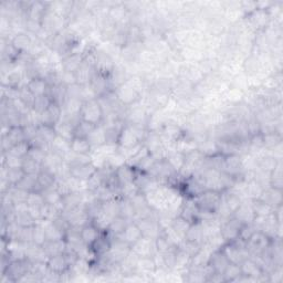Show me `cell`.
<instances>
[{"label": "cell", "mask_w": 283, "mask_h": 283, "mask_svg": "<svg viewBox=\"0 0 283 283\" xmlns=\"http://www.w3.org/2000/svg\"><path fill=\"white\" fill-rule=\"evenodd\" d=\"M104 109H103L98 98L83 102L80 111V119L90 124L95 125V126L102 125V122L104 121Z\"/></svg>", "instance_id": "cell-1"}, {"label": "cell", "mask_w": 283, "mask_h": 283, "mask_svg": "<svg viewBox=\"0 0 283 283\" xmlns=\"http://www.w3.org/2000/svg\"><path fill=\"white\" fill-rule=\"evenodd\" d=\"M221 192L206 189L200 195L195 197V203L198 206L199 209L209 210V212L217 213V210L221 203Z\"/></svg>", "instance_id": "cell-2"}, {"label": "cell", "mask_w": 283, "mask_h": 283, "mask_svg": "<svg viewBox=\"0 0 283 283\" xmlns=\"http://www.w3.org/2000/svg\"><path fill=\"white\" fill-rule=\"evenodd\" d=\"M114 93L118 100L122 103L124 106H128L135 103L138 100L140 93L137 92V90L129 85V83L125 82L123 84L119 85L118 88L114 90Z\"/></svg>", "instance_id": "cell-3"}, {"label": "cell", "mask_w": 283, "mask_h": 283, "mask_svg": "<svg viewBox=\"0 0 283 283\" xmlns=\"http://www.w3.org/2000/svg\"><path fill=\"white\" fill-rule=\"evenodd\" d=\"M242 224L244 223L231 216V217H229L228 221L224 222L220 228V236L226 242L235 241L239 237V231Z\"/></svg>", "instance_id": "cell-4"}, {"label": "cell", "mask_w": 283, "mask_h": 283, "mask_svg": "<svg viewBox=\"0 0 283 283\" xmlns=\"http://www.w3.org/2000/svg\"><path fill=\"white\" fill-rule=\"evenodd\" d=\"M62 115H63V109L57 103L52 102L51 105L40 114V124L50 125L55 127V125L61 121Z\"/></svg>", "instance_id": "cell-5"}, {"label": "cell", "mask_w": 283, "mask_h": 283, "mask_svg": "<svg viewBox=\"0 0 283 283\" xmlns=\"http://www.w3.org/2000/svg\"><path fill=\"white\" fill-rule=\"evenodd\" d=\"M47 264L49 270L53 273H57V275L59 276L68 272L71 269V263L69 261V259L66 258L65 253L52 255V257L48 258Z\"/></svg>", "instance_id": "cell-6"}, {"label": "cell", "mask_w": 283, "mask_h": 283, "mask_svg": "<svg viewBox=\"0 0 283 283\" xmlns=\"http://www.w3.org/2000/svg\"><path fill=\"white\" fill-rule=\"evenodd\" d=\"M118 144L122 148H136L140 146L141 141L137 137L135 132L133 131L129 124L124 125L122 131L120 133Z\"/></svg>", "instance_id": "cell-7"}, {"label": "cell", "mask_w": 283, "mask_h": 283, "mask_svg": "<svg viewBox=\"0 0 283 283\" xmlns=\"http://www.w3.org/2000/svg\"><path fill=\"white\" fill-rule=\"evenodd\" d=\"M241 273L246 277L252 278L255 281H258L260 278L266 275V272L263 271V269L260 267V264L255 261L252 258H247L244 261L240 263Z\"/></svg>", "instance_id": "cell-8"}, {"label": "cell", "mask_w": 283, "mask_h": 283, "mask_svg": "<svg viewBox=\"0 0 283 283\" xmlns=\"http://www.w3.org/2000/svg\"><path fill=\"white\" fill-rule=\"evenodd\" d=\"M229 263H230V261L228 260L227 255L224 254L222 249H219L213 252L210 254L208 260V266L213 269L214 272L220 273V275H223V272L227 269Z\"/></svg>", "instance_id": "cell-9"}, {"label": "cell", "mask_w": 283, "mask_h": 283, "mask_svg": "<svg viewBox=\"0 0 283 283\" xmlns=\"http://www.w3.org/2000/svg\"><path fill=\"white\" fill-rule=\"evenodd\" d=\"M96 170L97 168L92 163L70 166L71 177L79 179V181L82 182H87L88 179L96 172Z\"/></svg>", "instance_id": "cell-10"}, {"label": "cell", "mask_w": 283, "mask_h": 283, "mask_svg": "<svg viewBox=\"0 0 283 283\" xmlns=\"http://www.w3.org/2000/svg\"><path fill=\"white\" fill-rule=\"evenodd\" d=\"M142 237L143 233L141 228L138 227V224L135 221H131L128 223V226L125 228V230L121 233L120 236L115 238H119V239L123 240L124 242H126V244L132 247L134 244H136Z\"/></svg>", "instance_id": "cell-11"}, {"label": "cell", "mask_w": 283, "mask_h": 283, "mask_svg": "<svg viewBox=\"0 0 283 283\" xmlns=\"http://www.w3.org/2000/svg\"><path fill=\"white\" fill-rule=\"evenodd\" d=\"M102 232L103 231H101L92 221H90L80 229L81 238L88 247H91L98 239V237L102 235Z\"/></svg>", "instance_id": "cell-12"}, {"label": "cell", "mask_w": 283, "mask_h": 283, "mask_svg": "<svg viewBox=\"0 0 283 283\" xmlns=\"http://www.w3.org/2000/svg\"><path fill=\"white\" fill-rule=\"evenodd\" d=\"M198 214H199V207L195 203L194 198H189L185 204L183 205L181 209V217L187 220L188 222L194 223L199 221L198 220Z\"/></svg>", "instance_id": "cell-13"}, {"label": "cell", "mask_w": 283, "mask_h": 283, "mask_svg": "<svg viewBox=\"0 0 283 283\" xmlns=\"http://www.w3.org/2000/svg\"><path fill=\"white\" fill-rule=\"evenodd\" d=\"M115 176L118 178L120 185H125V184L132 183L135 181V170L133 166L123 164L115 168Z\"/></svg>", "instance_id": "cell-14"}, {"label": "cell", "mask_w": 283, "mask_h": 283, "mask_svg": "<svg viewBox=\"0 0 283 283\" xmlns=\"http://www.w3.org/2000/svg\"><path fill=\"white\" fill-rule=\"evenodd\" d=\"M55 129H56L57 136L63 138V140L65 141L71 142L72 138L74 137L75 126L71 122H69L68 120L61 119L60 122L55 125Z\"/></svg>", "instance_id": "cell-15"}, {"label": "cell", "mask_w": 283, "mask_h": 283, "mask_svg": "<svg viewBox=\"0 0 283 283\" xmlns=\"http://www.w3.org/2000/svg\"><path fill=\"white\" fill-rule=\"evenodd\" d=\"M282 190L275 189V188L269 187L264 188L261 197L259 199L263 200L264 203H267L268 205H270L271 207L276 208L278 206L282 205Z\"/></svg>", "instance_id": "cell-16"}, {"label": "cell", "mask_w": 283, "mask_h": 283, "mask_svg": "<svg viewBox=\"0 0 283 283\" xmlns=\"http://www.w3.org/2000/svg\"><path fill=\"white\" fill-rule=\"evenodd\" d=\"M70 150L71 152L75 153V154L89 155L92 150V146L88 138L74 136L70 142Z\"/></svg>", "instance_id": "cell-17"}, {"label": "cell", "mask_w": 283, "mask_h": 283, "mask_svg": "<svg viewBox=\"0 0 283 283\" xmlns=\"http://www.w3.org/2000/svg\"><path fill=\"white\" fill-rule=\"evenodd\" d=\"M26 85L35 96L44 95V94L48 93L49 90V83L47 79L44 78H33L29 80Z\"/></svg>", "instance_id": "cell-18"}, {"label": "cell", "mask_w": 283, "mask_h": 283, "mask_svg": "<svg viewBox=\"0 0 283 283\" xmlns=\"http://www.w3.org/2000/svg\"><path fill=\"white\" fill-rule=\"evenodd\" d=\"M2 179H6L10 186H17L21 182V179L25 177L26 173L21 167L19 168H6L3 167Z\"/></svg>", "instance_id": "cell-19"}, {"label": "cell", "mask_w": 283, "mask_h": 283, "mask_svg": "<svg viewBox=\"0 0 283 283\" xmlns=\"http://www.w3.org/2000/svg\"><path fill=\"white\" fill-rule=\"evenodd\" d=\"M129 222H131L129 220L121 217V216H116V217L112 219L106 232L110 233V235H112L114 238L118 237L125 230V228L128 226Z\"/></svg>", "instance_id": "cell-20"}, {"label": "cell", "mask_w": 283, "mask_h": 283, "mask_svg": "<svg viewBox=\"0 0 283 283\" xmlns=\"http://www.w3.org/2000/svg\"><path fill=\"white\" fill-rule=\"evenodd\" d=\"M84 57H82L80 53H70L68 57H65L62 64H63V70L69 72H75L78 70L81 64L83 63Z\"/></svg>", "instance_id": "cell-21"}, {"label": "cell", "mask_w": 283, "mask_h": 283, "mask_svg": "<svg viewBox=\"0 0 283 283\" xmlns=\"http://www.w3.org/2000/svg\"><path fill=\"white\" fill-rule=\"evenodd\" d=\"M120 216L129 221H132L136 217V209L131 199L123 198V197L122 199H120Z\"/></svg>", "instance_id": "cell-22"}, {"label": "cell", "mask_w": 283, "mask_h": 283, "mask_svg": "<svg viewBox=\"0 0 283 283\" xmlns=\"http://www.w3.org/2000/svg\"><path fill=\"white\" fill-rule=\"evenodd\" d=\"M11 44L20 53H26L32 47V41H31L29 35H27L26 33H19L11 40Z\"/></svg>", "instance_id": "cell-23"}, {"label": "cell", "mask_w": 283, "mask_h": 283, "mask_svg": "<svg viewBox=\"0 0 283 283\" xmlns=\"http://www.w3.org/2000/svg\"><path fill=\"white\" fill-rule=\"evenodd\" d=\"M88 140L91 144V146H101L106 144V137H105V127L102 125H98L93 129V132L90 134Z\"/></svg>", "instance_id": "cell-24"}, {"label": "cell", "mask_w": 283, "mask_h": 283, "mask_svg": "<svg viewBox=\"0 0 283 283\" xmlns=\"http://www.w3.org/2000/svg\"><path fill=\"white\" fill-rule=\"evenodd\" d=\"M38 136L41 138L42 141L46 142L49 146H51L53 141L56 140L57 133L53 126H50V125L40 124L38 125Z\"/></svg>", "instance_id": "cell-25"}, {"label": "cell", "mask_w": 283, "mask_h": 283, "mask_svg": "<svg viewBox=\"0 0 283 283\" xmlns=\"http://www.w3.org/2000/svg\"><path fill=\"white\" fill-rule=\"evenodd\" d=\"M252 208L255 217H268L270 216L275 208L271 207L270 205H268L267 203H264L261 199H255L252 200Z\"/></svg>", "instance_id": "cell-26"}, {"label": "cell", "mask_w": 283, "mask_h": 283, "mask_svg": "<svg viewBox=\"0 0 283 283\" xmlns=\"http://www.w3.org/2000/svg\"><path fill=\"white\" fill-rule=\"evenodd\" d=\"M21 168L27 175H38L42 169V164L38 163L29 156H26L22 161Z\"/></svg>", "instance_id": "cell-27"}, {"label": "cell", "mask_w": 283, "mask_h": 283, "mask_svg": "<svg viewBox=\"0 0 283 283\" xmlns=\"http://www.w3.org/2000/svg\"><path fill=\"white\" fill-rule=\"evenodd\" d=\"M264 187L260 184L257 179H252L247 185V195L251 200L259 199L263 192Z\"/></svg>", "instance_id": "cell-28"}, {"label": "cell", "mask_w": 283, "mask_h": 283, "mask_svg": "<svg viewBox=\"0 0 283 283\" xmlns=\"http://www.w3.org/2000/svg\"><path fill=\"white\" fill-rule=\"evenodd\" d=\"M178 248L182 249L184 252H186L192 259L197 253L199 252L200 249H201V246H200L199 242L189 241V240L184 239L181 244L178 245Z\"/></svg>", "instance_id": "cell-29"}, {"label": "cell", "mask_w": 283, "mask_h": 283, "mask_svg": "<svg viewBox=\"0 0 283 283\" xmlns=\"http://www.w3.org/2000/svg\"><path fill=\"white\" fill-rule=\"evenodd\" d=\"M35 97L37 96H35L34 94L30 91L26 84H24L22 87L19 88V100L24 103L27 107H29L30 110H32Z\"/></svg>", "instance_id": "cell-30"}, {"label": "cell", "mask_w": 283, "mask_h": 283, "mask_svg": "<svg viewBox=\"0 0 283 283\" xmlns=\"http://www.w3.org/2000/svg\"><path fill=\"white\" fill-rule=\"evenodd\" d=\"M38 182V175H25V177L21 179V182L18 184L16 187L20 188L22 190H26L28 192L33 191L35 189Z\"/></svg>", "instance_id": "cell-31"}, {"label": "cell", "mask_w": 283, "mask_h": 283, "mask_svg": "<svg viewBox=\"0 0 283 283\" xmlns=\"http://www.w3.org/2000/svg\"><path fill=\"white\" fill-rule=\"evenodd\" d=\"M242 275L240 264L229 263L226 270L223 272V278L226 282H236V280Z\"/></svg>", "instance_id": "cell-32"}, {"label": "cell", "mask_w": 283, "mask_h": 283, "mask_svg": "<svg viewBox=\"0 0 283 283\" xmlns=\"http://www.w3.org/2000/svg\"><path fill=\"white\" fill-rule=\"evenodd\" d=\"M96 126L93 124H90L88 122H85V121L80 120V122L78 123V125L75 126V131H74V136L76 137H84V138H88L90 136V134L93 132V129L95 128Z\"/></svg>", "instance_id": "cell-33"}, {"label": "cell", "mask_w": 283, "mask_h": 283, "mask_svg": "<svg viewBox=\"0 0 283 283\" xmlns=\"http://www.w3.org/2000/svg\"><path fill=\"white\" fill-rule=\"evenodd\" d=\"M30 147H31L30 143L25 141V142L15 144V145H13L7 153H8V154L15 155L17 157H21V158H25V157L28 155V153L30 151Z\"/></svg>", "instance_id": "cell-34"}, {"label": "cell", "mask_w": 283, "mask_h": 283, "mask_svg": "<svg viewBox=\"0 0 283 283\" xmlns=\"http://www.w3.org/2000/svg\"><path fill=\"white\" fill-rule=\"evenodd\" d=\"M48 241L46 229H44L43 223L38 222L33 227V240L32 242L38 246H43Z\"/></svg>", "instance_id": "cell-35"}, {"label": "cell", "mask_w": 283, "mask_h": 283, "mask_svg": "<svg viewBox=\"0 0 283 283\" xmlns=\"http://www.w3.org/2000/svg\"><path fill=\"white\" fill-rule=\"evenodd\" d=\"M52 100L51 97L48 95V94H44V95H40L35 97V101H34V104L32 110L34 112H37V113L41 114L42 112L46 111L49 106L51 105Z\"/></svg>", "instance_id": "cell-36"}, {"label": "cell", "mask_w": 283, "mask_h": 283, "mask_svg": "<svg viewBox=\"0 0 283 283\" xmlns=\"http://www.w3.org/2000/svg\"><path fill=\"white\" fill-rule=\"evenodd\" d=\"M6 135L9 137V140L11 141V143L15 145V144L21 143L26 141V136H25V132H24V127L21 126H13L10 129H9L8 133Z\"/></svg>", "instance_id": "cell-37"}, {"label": "cell", "mask_w": 283, "mask_h": 283, "mask_svg": "<svg viewBox=\"0 0 283 283\" xmlns=\"http://www.w3.org/2000/svg\"><path fill=\"white\" fill-rule=\"evenodd\" d=\"M50 151V150H49ZM48 150H44L42 147H38V146H31L30 147V151L28 153V155L31 157V158L34 159L35 161H38V163L42 164L44 163V160L47 158V155H48Z\"/></svg>", "instance_id": "cell-38"}, {"label": "cell", "mask_w": 283, "mask_h": 283, "mask_svg": "<svg viewBox=\"0 0 283 283\" xmlns=\"http://www.w3.org/2000/svg\"><path fill=\"white\" fill-rule=\"evenodd\" d=\"M44 203H46V201H44L42 192H37V191L29 192L28 199H27V205H28V207L41 208V206Z\"/></svg>", "instance_id": "cell-39"}, {"label": "cell", "mask_w": 283, "mask_h": 283, "mask_svg": "<svg viewBox=\"0 0 283 283\" xmlns=\"http://www.w3.org/2000/svg\"><path fill=\"white\" fill-rule=\"evenodd\" d=\"M42 195H43L44 201H46V203H48V204H51V205H56L57 203H59V201L62 199V197L59 195V192L56 190L55 187L49 188V189L42 191Z\"/></svg>", "instance_id": "cell-40"}, {"label": "cell", "mask_w": 283, "mask_h": 283, "mask_svg": "<svg viewBox=\"0 0 283 283\" xmlns=\"http://www.w3.org/2000/svg\"><path fill=\"white\" fill-rule=\"evenodd\" d=\"M279 164L276 159V157H264L262 160L260 161V168L263 173L270 174L273 169L277 167V165Z\"/></svg>", "instance_id": "cell-41"}, {"label": "cell", "mask_w": 283, "mask_h": 283, "mask_svg": "<svg viewBox=\"0 0 283 283\" xmlns=\"http://www.w3.org/2000/svg\"><path fill=\"white\" fill-rule=\"evenodd\" d=\"M25 27L26 30L28 31L30 33H34L37 35L39 33V31L42 29V22L39 20H34V19H30V18H27V20L25 22Z\"/></svg>", "instance_id": "cell-42"}]
</instances>
